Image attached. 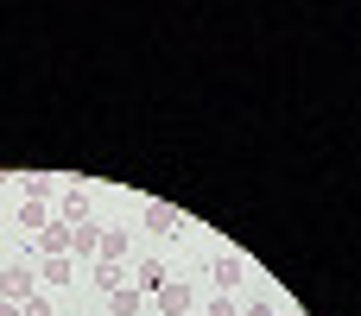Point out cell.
Segmentation results:
<instances>
[{"label":"cell","instance_id":"13","mask_svg":"<svg viewBox=\"0 0 361 316\" xmlns=\"http://www.w3.org/2000/svg\"><path fill=\"white\" fill-rule=\"evenodd\" d=\"M19 222L25 228H44V203H19Z\"/></svg>","mask_w":361,"mask_h":316},{"label":"cell","instance_id":"4","mask_svg":"<svg viewBox=\"0 0 361 316\" xmlns=\"http://www.w3.org/2000/svg\"><path fill=\"white\" fill-rule=\"evenodd\" d=\"M57 222H63V228H82V222H89V190H82V184H70V190H63Z\"/></svg>","mask_w":361,"mask_h":316},{"label":"cell","instance_id":"1","mask_svg":"<svg viewBox=\"0 0 361 316\" xmlns=\"http://www.w3.org/2000/svg\"><path fill=\"white\" fill-rule=\"evenodd\" d=\"M0 298H6V304H25V298H38V272H32V260H13V266H0Z\"/></svg>","mask_w":361,"mask_h":316},{"label":"cell","instance_id":"9","mask_svg":"<svg viewBox=\"0 0 361 316\" xmlns=\"http://www.w3.org/2000/svg\"><path fill=\"white\" fill-rule=\"evenodd\" d=\"M89 279H95L102 291H121V285H133V272H127V266H108V260H95V266H89Z\"/></svg>","mask_w":361,"mask_h":316},{"label":"cell","instance_id":"6","mask_svg":"<svg viewBox=\"0 0 361 316\" xmlns=\"http://www.w3.org/2000/svg\"><path fill=\"white\" fill-rule=\"evenodd\" d=\"M165 285H171V272H165V260H159V253H152V260H140V272H133V291L146 298V291H165Z\"/></svg>","mask_w":361,"mask_h":316},{"label":"cell","instance_id":"12","mask_svg":"<svg viewBox=\"0 0 361 316\" xmlns=\"http://www.w3.org/2000/svg\"><path fill=\"white\" fill-rule=\"evenodd\" d=\"M44 196H57V177H25V203H44Z\"/></svg>","mask_w":361,"mask_h":316},{"label":"cell","instance_id":"5","mask_svg":"<svg viewBox=\"0 0 361 316\" xmlns=\"http://www.w3.org/2000/svg\"><path fill=\"white\" fill-rule=\"evenodd\" d=\"M70 279H76V260H70V253H57V260L38 266V285H44V291H63Z\"/></svg>","mask_w":361,"mask_h":316},{"label":"cell","instance_id":"10","mask_svg":"<svg viewBox=\"0 0 361 316\" xmlns=\"http://www.w3.org/2000/svg\"><path fill=\"white\" fill-rule=\"evenodd\" d=\"M140 304H146V298H140L133 285H121V291H108V316H140Z\"/></svg>","mask_w":361,"mask_h":316},{"label":"cell","instance_id":"3","mask_svg":"<svg viewBox=\"0 0 361 316\" xmlns=\"http://www.w3.org/2000/svg\"><path fill=\"white\" fill-rule=\"evenodd\" d=\"M241 279H247V260H241V253H228V247H222V253H216V260H209V285H216V291H235V285H241Z\"/></svg>","mask_w":361,"mask_h":316},{"label":"cell","instance_id":"17","mask_svg":"<svg viewBox=\"0 0 361 316\" xmlns=\"http://www.w3.org/2000/svg\"><path fill=\"white\" fill-rule=\"evenodd\" d=\"M0 316H19V304H6V298H0Z\"/></svg>","mask_w":361,"mask_h":316},{"label":"cell","instance_id":"18","mask_svg":"<svg viewBox=\"0 0 361 316\" xmlns=\"http://www.w3.org/2000/svg\"><path fill=\"white\" fill-rule=\"evenodd\" d=\"M279 316H298V310H279Z\"/></svg>","mask_w":361,"mask_h":316},{"label":"cell","instance_id":"7","mask_svg":"<svg viewBox=\"0 0 361 316\" xmlns=\"http://www.w3.org/2000/svg\"><path fill=\"white\" fill-rule=\"evenodd\" d=\"M70 260H102V228H89V222H82V228L70 234Z\"/></svg>","mask_w":361,"mask_h":316},{"label":"cell","instance_id":"19","mask_svg":"<svg viewBox=\"0 0 361 316\" xmlns=\"http://www.w3.org/2000/svg\"><path fill=\"white\" fill-rule=\"evenodd\" d=\"M184 316H197V310H184Z\"/></svg>","mask_w":361,"mask_h":316},{"label":"cell","instance_id":"15","mask_svg":"<svg viewBox=\"0 0 361 316\" xmlns=\"http://www.w3.org/2000/svg\"><path fill=\"white\" fill-rule=\"evenodd\" d=\"M241 316H279V304H273V298L260 291V298H254V304H247V310H241Z\"/></svg>","mask_w":361,"mask_h":316},{"label":"cell","instance_id":"14","mask_svg":"<svg viewBox=\"0 0 361 316\" xmlns=\"http://www.w3.org/2000/svg\"><path fill=\"white\" fill-rule=\"evenodd\" d=\"M19 316H51V298H44V291H38V298H25V304H19Z\"/></svg>","mask_w":361,"mask_h":316},{"label":"cell","instance_id":"2","mask_svg":"<svg viewBox=\"0 0 361 316\" xmlns=\"http://www.w3.org/2000/svg\"><path fill=\"white\" fill-rule=\"evenodd\" d=\"M140 228H146L152 241H178V234H184V222H178V209H165V203H146V215H140Z\"/></svg>","mask_w":361,"mask_h":316},{"label":"cell","instance_id":"11","mask_svg":"<svg viewBox=\"0 0 361 316\" xmlns=\"http://www.w3.org/2000/svg\"><path fill=\"white\" fill-rule=\"evenodd\" d=\"M102 260H108V266L127 260V228H108V234H102Z\"/></svg>","mask_w":361,"mask_h":316},{"label":"cell","instance_id":"8","mask_svg":"<svg viewBox=\"0 0 361 316\" xmlns=\"http://www.w3.org/2000/svg\"><path fill=\"white\" fill-rule=\"evenodd\" d=\"M152 298H159V310H165V316H184L190 304H197V298H190V285H178V279H171L165 291H152Z\"/></svg>","mask_w":361,"mask_h":316},{"label":"cell","instance_id":"16","mask_svg":"<svg viewBox=\"0 0 361 316\" xmlns=\"http://www.w3.org/2000/svg\"><path fill=\"white\" fill-rule=\"evenodd\" d=\"M209 316H241V310H235L228 298H209Z\"/></svg>","mask_w":361,"mask_h":316}]
</instances>
